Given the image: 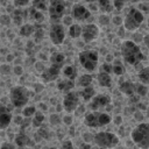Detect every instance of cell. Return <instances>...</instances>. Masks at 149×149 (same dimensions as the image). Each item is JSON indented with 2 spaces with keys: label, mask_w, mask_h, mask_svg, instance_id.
I'll return each instance as SVG.
<instances>
[{
  "label": "cell",
  "mask_w": 149,
  "mask_h": 149,
  "mask_svg": "<svg viewBox=\"0 0 149 149\" xmlns=\"http://www.w3.org/2000/svg\"><path fill=\"white\" fill-rule=\"evenodd\" d=\"M15 144L20 148H26L28 146H33L34 142L30 141V139L28 137V135H26L24 133H19L16 136H15Z\"/></svg>",
  "instance_id": "d6986e66"
},
{
  "label": "cell",
  "mask_w": 149,
  "mask_h": 149,
  "mask_svg": "<svg viewBox=\"0 0 149 149\" xmlns=\"http://www.w3.org/2000/svg\"><path fill=\"white\" fill-rule=\"evenodd\" d=\"M99 22H100V24L106 26V24H108V23L111 22V20H109V17H108L106 14H101V15L99 16Z\"/></svg>",
  "instance_id": "f35d334b"
},
{
  "label": "cell",
  "mask_w": 149,
  "mask_h": 149,
  "mask_svg": "<svg viewBox=\"0 0 149 149\" xmlns=\"http://www.w3.org/2000/svg\"><path fill=\"white\" fill-rule=\"evenodd\" d=\"M36 112V108L35 106H28V107H24V109L22 111V115L24 118H31Z\"/></svg>",
  "instance_id": "e575fe53"
},
{
  "label": "cell",
  "mask_w": 149,
  "mask_h": 149,
  "mask_svg": "<svg viewBox=\"0 0 149 149\" xmlns=\"http://www.w3.org/2000/svg\"><path fill=\"white\" fill-rule=\"evenodd\" d=\"M63 108L68 113L74 112L79 107V93L78 92H66V94L63 98Z\"/></svg>",
  "instance_id": "30bf717a"
},
{
  "label": "cell",
  "mask_w": 149,
  "mask_h": 149,
  "mask_svg": "<svg viewBox=\"0 0 149 149\" xmlns=\"http://www.w3.org/2000/svg\"><path fill=\"white\" fill-rule=\"evenodd\" d=\"M78 93H79V97H81L84 101H90V100L95 95V88L90 85V86L84 87V88H83L80 92H78Z\"/></svg>",
  "instance_id": "44dd1931"
},
{
  "label": "cell",
  "mask_w": 149,
  "mask_h": 149,
  "mask_svg": "<svg viewBox=\"0 0 149 149\" xmlns=\"http://www.w3.org/2000/svg\"><path fill=\"white\" fill-rule=\"evenodd\" d=\"M120 50H121V56L123 61L129 65H137L144 59V56L140 47L134 41H130V40L123 41L121 43Z\"/></svg>",
  "instance_id": "6da1fadb"
},
{
  "label": "cell",
  "mask_w": 149,
  "mask_h": 149,
  "mask_svg": "<svg viewBox=\"0 0 149 149\" xmlns=\"http://www.w3.org/2000/svg\"><path fill=\"white\" fill-rule=\"evenodd\" d=\"M125 2H126V0H113L112 5H113V8L118 9V10H121L125 6Z\"/></svg>",
  "instance_id": "d590c367"
},
{
  "label": "cell",
  "mask_w": 149,
  "mask_h": 149,
  "mask_svg": "<svg viewBox=\"0 0 149 149\" xmlns=\"http://www.w3.org/2000/svg\"><path fill=\"white\" fill-rule=\"evenodd\" d=\"M34 31H35V27H34L33 24L26 23V24H22V26H21L19 34H20L21 36H23V37H29V36H31V35L34 34Z\"/></svg>",
  "instance_id": "d4e9b609"
},
{
  "label": "cell",
  "mask_w": 149,
  "mask_h": 149,
  "mask_svg": "<svg viewBox=\"0 0 149 149\" xmlns=\"http://www.w3.org/2000/svg\"><path fill=\"white\" fill-rule=\"evenodd\" d=\"M20 149H27V148H20Z\"/></svg>",
  "instance_id": "6f0895ef"
},
{
  "label": "cell",
  "mask_w": 149,
  "mask_h": 149,
  "mask_svg": "<svg viewBox=\"0 0 149 149\" xmlns=\"http://www.w3.org/2000/svg\"><path fill=\"white\" fill-rule=\"evenodd\" d=\"M112 121L109 114L104 112H90L84 116V125L90 128H100Z\"/></svg>",
  "instance_id": "3957f363"
},
{
  "label": "cell",
  "mask_w": 149,
  "mask_h": 149,
  "mask_svg": "<svg viewBox=\"0 0 149 149\" xmlns=\"http://www.w3.org/2000/svg\"><path fill=\"white\" fill-rule=\"evenodd\" d=\"M112 73H114L116 76H122L125 73V66L120 63L112 64Z\"/></svg>",
  "instance_id": "d6a6232c"
},
{
  "label": "cell",
  "mask_w": 149,
  "mask_h": 149,
  "mask_svg": "<svg viewBox=\"0 0 149 149\" xmlns=\"http://www.w3.org/2000/svg\"><path fill=\"white\" fill-rule=\"evenodd\" d=\"M83 139L85 141V143H90L93 141V135H88V134H84L83 135Z\"/></svg>",
  "instance_id": "f6af8a7d"
},
{
  "label": "cell",
  "mask_w": 149,
  "mask_h": 149,
  "mask_svg": "<svg viewBox=\"0 0 149 149\" xmlns=\"http://www.w3.org/2000/svg\"><path fill=\"white\" fill-rule=\"evenodd\" d=\"M43 36H44V29L38 27V28H35V31H34V41L35 43H41L42 40H43Z\"/></svg>",
  "instance_id": "1f68e13d"
},
{
  "label": "cell",
  "mask_w": 149,
  "mask_h": 149,
  "mask_svg": "<svg viewBox=\"0 0 149 149\" xmlns=\"http://www.w3.org/2000/svg\"><path fill=\"white\" fill-rule=\"evenodd\" d=\"M92 147L88 144V143H84V144H81L80 146V149H91Z\"/></svg>",
  "instance_id": "681fc988"
},
{
  "label": "cell",
  "mask_w": 149,
  "mask_h": 149,
  "mask_svg": "<svg viewBox=\"0 0 149 149\" xmlns=\"http://www.w3.org/2000/svg\"><path fill=\"white\" fill-rule=\"evenodd\" d=\"M64 63H65V55L63 52H54L51 56H50V64L52 66H56V68H59L62 69L64 66Z\"/></svg>",
  "instance_id": "e0dca14e"
},
{
  "label": "cell",
  "mask_w": 149,
  "mask_h": 149,
  "mask_svg": "<svg viewBox=\"0 0 149 149\" xmlns=\"http://www.w3.org/2000/svg\"><path fill=\"white\" fill-rule=\"evenodd\" d=\"M49 37L50 41L55 45H59L64 42L65 40V28L61 23H52L49 29Z\"/></svg>",
  "instance_id": "9c48e42d"
},
{
  "label": "cell",
  "mask_w": 149,
  "mask_h": 149,
  "mask_svg": "<svg viewBox=\"0 0 149 149\" xmlns=\"http://www.w3.org/2000/svg\"><path fill=\"white\" fill-rule=\"evenodd\" d=\"M74 87V81L69 79H62L57 83V88L62 92H70Z\"/></svg>",
  "instance_id": "7402d4cb"
},
{
  "label": "cell",
  "mask_w": 149,
  "mask_h": 149,
  "mask_svg": "<svg viewBox=\"0 0 149 149\" xmlns=\"http://www.w3.org/2000/svg\"><path fill=\"white\" fill-rule=\"evenodd\" d=\"M92 80H93V77H92L91 74L85 73V74H81V76L78 78L77 85L80 86V87H86V86H90V85H91Z\"/></svg>",
  "instance_id": "4316f807"
},
{
  "label": "cell",
  "mask_w": 149,
  "mask_h": 149,
  "mask_svg": "<svg viewBox=\"0 0 149 149\" xmlns=\"http://www.w3.org/2000/svg\"><path fill=\"white\" fill-rule=\"evenodd\" d=\"M13 20H14V23L15 24H21L22 23V21H23V14H22V10L21 9H16V10H14V14H13V17H12Z\"/></svg>",
  "instance_id": "836d02e7"
},
{
  "label": "cell",
  "mask_w": 149,
  "mask_h": 149,
  "mask_svg": "<svg viewBox=\"0 0 149 149\" xmlns=\"http://www.w3.org/2000/svg\"><path fill=\"white\" fill-rule=\"evenodd\" d=\"M139 10H140L141 13H142V10H143V12H147V10H148V5H147V3H140Z\"/></svg>",
  "instance_id": "c3c4849f"
},
{
  "label": "cell",
  "mask_w": 149,
  "mask_h": 149,
  "mask_svg": "<svg viewBox=\"0 0 149 149\" xmlns=\"http://www.w3.org/2000/svg\"><path fill=\"white\" fill-rule=\"evenodd\" d=\"M140 81L143 84V85H147L149 83V68L148 66H144L143 69H141L139 71V74H137Z\"/></svg>",
  "instance_id": "f1b7e54d"
},
{
  "label": "cell",
  "mask_w": 149,
  "mask_h": 149,
  "mask_svg": "<svg viewBox=\"0 0 149 149\" xmlns=\"http://www.w3.org/2000/svg\"><path fill=\"white\" fill-rule=\"evenodd\" d=\"M63 122H64L65 125L70 126V125L72 123V116H71V115H65V116L63 118Z\"/></svg>",
  "instance_id": "ee69618b"
},
{
  "label": "cell",
  "mask_w": 149,
  "mask_h": 149,
  "mask_svg": "<svg viewBox=\"0 0 149 149\" xmlns=\"http://www.w3.org/2000/svg\"><path fill=\"white\" fill-rule=\"evenodd\" d=\"M90 101V109L92 112H99L111 102V98L107 94H98L94 95Z\"/></svg>",
  "instance_id": "7c38bea8"
},
{
  "label": "cell",
  "mask_w": 149,
  "mask_h": 149,
  "mask_svg": "<svg viewBox=\"0 0 149 149\" xmlns=\"http://www.w3.org/2000/svg\"><path fill=\"white\" fill-rule=\"evenodd\" d=\"M71 21H72V17H71V16H65V17L63 19V23H64L65 26H71V24H72Z\"/></svg>",
  "instance_id": "bcb514c9"
},
{
  "label": "cell",
  "mask_w": 149,
  "mask_h": 149,
  "mask_svg": "<svg viewBox=\"0 0 149 149\" xmlns=\"http://www.w3.org/2000/svg\"><path fill=\"white\" fill-rule=\"evenodd\" d=\"M62 71H63V74L65 77V79H69V80H73L77 78V74H78V70L74 65H64L62 68Z\"/></svg>",
  "instance_id": "ac0fdd59"
},
{
  "label": "cell",
  "mask_w": 149,
  "mask_h": 149,
  "mask_svg": "<svg viewBox=\"0 0 149 149\" xmlns=\"http://www.w3.org/2000/svg\"><path fill=\"white\" fill-rule=\"evenodd\" d=\"M115 120H116V121H115V123H118V125H119V123L121 122V121H120V120H121V118H120V116H119V118H116Z\"/></svg>",
  "instance_id": "816d5d0a"
},
{
  "label": "cell",
  "mask_w": 149,
  "mask_h": 149,
  "mask_svg": "<svg viewBox=\"0 0 149 149\" xmlns=\"http://www.w3.org/2000/svg\"><path fill=\"white\" fill-rule=\"evenodd\" d=\"M69 35L71 38H78L81 35V26L78 23H72L69 27Z\"/></svg>",
  "instance_id": "484cf974"
},
{
  "label": "cell",
  "mask_w": 149,
  "mask_h": 149,
  "mask_svg": "<svg viewBox=\"0 0 149 149\" xmlns=\"http://www.w3.org/2000/svg\"><path fill=\"white\" fill-rule=\"evenodd\" d=\"M65 8H66L65 0H51L48 6V13L50 20L58 21L59 19H62L65 13Z\"/></svg>",
  "instance_id": "ba28073f"
},
{
  "label": "cell",
  "mask_w": 149,
  "mask_h": 149,
  "mask_svg": "<svg viewBox=\"0 0 149 149\" xmlns=\"http://www.w3.org/2000/svg\"><path fill=\"white\" fill-rule=\"evenodd\" d=\"M22 72H23V69H22L21 66H15V68H14V73H15L16 76H21Z\"/></svg>",
  "instance_id": "7dc6e473"
},
{
  "label": "cell",
  "mask_w": 149,
  "mask_h": 149,
  "mask_svg": "<svg viewBox=\"0 0 149 149\" xmlns=\"http://www.w3.org/2000/svg\"><path fill=\"white\" fill-rule=\"evenodd\" d=\"M148 93V87L147 85L143 84H137L135 85V94H137L139 97H146Z\"/></svg>",
  "instance_id": "4dcf8cb0"
},
{
  "label": "cell",
  "mask_w": 149,
  "mask_h": 149,
  "mask_svg": "<svg viewBox=\"0 0 149 149\" xmlns=\"http://www.w3.org/2000/svg\"><path fill=\"white\" fill-rule=\"evenodd\" d=\"M93 142L99 148H114L119 144V137L111 132H99L93 136Z\"/></svg>",
  "instance_id": "8992f818"
},
{
  "label": "cell",
  "mask_w": 149,
  "mask_h": 149,
  "mask_svg": "<svg viewBox=\"0 0 149 149\" xmlns=\"http://www.w3.org/2000/svg\"><path fill=\"white\" fill-rule=\"evenodd\" d=\"M0 149H16V147L13 143H10V142H3L1 144V148Z\"/></svg>",
  "instance_id": "b9f144b4"
},
{
  "label": "cell",
  "mask_w": 149,
  "mask_h": 149,
  "mask_svg": "<svg viewBox=\"0 0 149 149\" xmlns=\"http://www.w3.org/2000/svg\"><path fill=\"white\" fill-rule=\"evenodd\" d=\"M112 22L114 23V24H116V26H120L121 23H122V19H121V16H114L113 19H112Z\"/></svg>",
  "instance_id": "7bdbcfd3"
},
{
  "label": "cell",
  "mask_w": 149,
  "mask_h": 149,
  "mask_svg": "<svg viewBox=\"0 0 149 149\" xmlns=\"http://www.w3.org/2000/svg\"><path fill=\"white\" fill-rule=\"evenodd\" d=\"M81 38L84 42L86 43H90L94 40L98 38L99 36V28L97 24H93V23H87L85 24L84 27H81Z\"/></svg>",
  "instance_id": "8fae6325"
},
{
  "label": "cell",
  "mask_w": 149,
  "mask_h": 149,
  "mask_svg": "<svg viewBox=\"0 0 149 149\" xmlns=\"http://www.w3.org/2000/svg\"><path fill=\"white\" fill-rule=\"evenodd\" d=\"M0 23L2 26H8L10 23V16L8 14H2L0 15Z\"/></svg>",
  "instance_id": "8d00e7d4"
},
{
  "label": "cell",
  "mask_w": 149,
  "mask_h": 149,
  "mask_svg": "<svg viewBox=\"0 0 149 149\" xmlns=\"http://www.w3.org/2000/svg\"><path fill=\"white\" fill-rule=\"evenodd\" d=\"M132 140L141 149H148L149 147V125L147 122H141L130 133Z\"/></svg>",
  "instance_id": "7a4b0ae2"
},
{
  "label": "cell",
  "mask_w": 149,
  "mask_h": 149,
  "mask_svg": "<svg viewBox=\"0 0 149 149\" xmlns=\"http://www.w3.org/2000/svg\"><path fill=\"white\" fill-rule=\"evenodd\" d=\"M59 121H61V119H59V116H58L57 114H52V115L50 116V123H51V125L56 126V125L59 123Z\"/></svg>",
  "instance_id": "60d3db41"
},
{
  "label": "cell",
  "mask_w": 149,
  "mask_h": 149,
  "mask_svg": "<svg viewBox=\"0 0 149 149\" xmlns=\"http://www.w3.org/2000/svg\"><path fill=\"white\" fill-rule=\"evenodd\" d=\"M97 80H98V84L102 87H111L112 85V77L109 73L107 72H104V71H100L97 76Z\"/></svg>",
  "instance_id": "ffe728a7"
},
{
  "label": "cell",
  "mask_w": 149,
  "mask_h": 149,
  "mask_svg": "<svg viewBox=\"0 0 149 149\" xmlns=\"http://www.w3.org/2000/svg\"><path fill=\"white\" fill-rule=\"evenodd\" d=\"M91 149H98V148H91Z\"/></svg>",
  "instance_id": "9f6ffc18"
},
{
  "label": "cell",
  "mask_w": 149,
  "mask_h": 149,
  "mask_svg": "<svg viewBox=\"0 0 149 149\" xmlns=\"http://www.w3.org/2000/svg\"><path fill=\"white\" fill-rule=\"evenodd\" d=\"M21 122H22V118H15V123L16 125H21Z\"/></svg>",
  "instance_id": "f907efd6"
},
{
  "label": "cell",
  "mask_w": 149,
  "mask_h": 149,
  "mask_svg": "<svg viewBox=\"0 0 149 149\" xmlns=\"http://www.w3.org/2000/svg\"><path fill=\"white\" fill-rule=\"evenodd\" d=\"M30 0H13V3L15 7H26L29 3Z\"/></svg>",
  "instance_id": "74e56055"
},
{
  "label": "cell",
  "mask_w": 149,
  "mask_h": 149,
  "mask_svg": "<svg viewBox=\"0 0 149 149\" xmlns=\"http://www.w3.org/2000/svg\"><path fill=\"white\" fill-rule=\"evenodd\" d=\"M119 90L123 94H126L127 97H134L135 95V84L132 81H128V80L121 81L119 84Z\"/></svg>",
  "instance_id": "2e32d148"
},
{
  "label": "cell",
  "mask_w": 149,
  "mask_h": 149,
  "mask_svg": "<svg viewBox=\"0 0 149 149\" xmlns=\"http://www.w3.org/2000/svg\"><path fill=\"white\" fill-rule=\"evenodd\" d=\"M28 16H29L33 21H35V22H37V23L43 22V19H44L43 13H42L41 10H37V9L33 8V7L29 8V10H28Z\"/></svg>",
  "instance_id": "cb8c5ba5"
},
{
  "label": "cell",
  "mask_w": 149,
  "mask_h": 149,
  "mask_svg": "<svg viewBox=\"0 0 149 149\" xmlns=\"http://www.w3.org/2000/svg\"><path fill=\"white\" fill-rule=\"evenodd\" d=\"M98 7L101 10L102 14H108L113 10V5L112 0H98Z\"/></svg>",
  "instance_id": "603a6c76"
},
{
  "label": "cell",
  "mask_w": 149,
  "mask_h": 149,
  "mask_svg": "<svg viewBox=\"0 0 149 149\" xmlns=\"http://www.w3.org/2000/svg\"><path fill=\"white\" fill-rule=\"evenodd\" d=\"M31 5H33V8L41 12L48 9V0H33Z\"/></svg>",
  "instance_id": "f546056e"
},
{
  "label": "cell",
  "mask_w": 149,
  "mask_h": 149,
  "mask_svg": "<svg viewBox=\"0 0 149 149\" xmlns=\"http://www.w3.org/2000/svg\"><path fill=\"white\" fill-rule=\"evenodd\" d=\"M91 16V12L87 7H85L84 5L77 3L73 5L72 9H71V17L78 21H85L87 19H90Z\"/></svg>",
  "instance_id": "4fadbf2b"
},
{
  "label": "cell",
  "mask_w": 149,
  "mask_h": 149,
  "mask_svg": "<svg viewBox=\"0 0 149 149\" xmlns=\"http://www.w3.org/2000/svg\"><path fill=\"white\" fill-rule=\"evenodd\" d=\"M78 61L80 63V65L92 72L94 71L97 68H98V63H99V55L95 50H84V51H80L79 55H78Z\"/></svg>",
  "instance_id": "5b68a950"
},
{
  "label": "cell",
  "mask_w": 149,
  "mask_h": 149,
  "mask_svg": "<svg viewBox=\"0 0 149 149\" xmlns=\"http://www.w3.org/2000/svg\"><path fill=\"white\" fill-rule=\"evenodd\" d=\"M49 149H57V148H56V147H50Z\"/></svg>",
  "instance_id": "11a10c76"
},
{
  "label": "cell",
  "mask_w": 149,
  "mask_h": 149,
  "mask_svg": "<svg viewBox=\"0 0 149 149\" xmlns=\"http://www.w3.org/2000/svg\"><path fill=\"white\" fill-rule=\"evenodd\" d=\"M59 72H61V69L59 68H56V66H49L47 69H44L41 73V77L43 79V81H54L58 76H59Z\"/></svg>",
  "instance_id": "9a60e30c"
},
{
  "label": "cell",
  "mask_w": 149,
  "mask_h": 149,
  "mask_svg": "<svg viewBox=\"0 0 149 149\" xmlns=\"http://www.w3.org/2000/svg\"><path fill=\"white\" fill-rule=\"evenodd\" d=\"M127 1H129V2H137L139 0H127Z\"/></svg>",
  "instance_id": "db71d44e"
},
{
  "label": "cell",
  "mask_w": 149,
  "mask_h": 149,
  "mask_svg": "<svg viewBox=\"0 0 149 149\" xmlns=\"http://www.w3.org/2000/svg\"><path fill=\"white\" fill-rule=\"evenodd\" d=\"M144 20V16H143V13H141L137 8H130L125 19H123V26L127 30H136L143 22Z\"/></svg>",
  "instance_id": "52a82bcc"
},
{
  "label": "cell",
  "mask_w": 149,
  "mask_h": 149,
  "mask_svg": "<svg viewBox=\"0 0 149 149\" xmlns=\"http://www.w3.org/2000/svg\"><path fill=\"white\" fill-rule=\"evenodd\" d=\"M61 149H74V148H73V144L70 140H65V141H63Z\"/></svg>",
  "instance_id": "ab89813d"
},
{
  "label": "cell",
  "mask_w": 149,
  "mask_h": 149,
  "mask_svg": "<svg viewBox=\"0 0 149 149\" xmlns=\"http://www.w3.org/2000/svg\"><path fill=\"white\" fill-rule=\"evenodd\" d=\"M84 1H86V2L91 3V2H94V1H97V0H84Z\"/></svg>",
  "instance_id": "f5cc1de1"
},
{
  "label": "cell",
  "mask_w": 149,
  "mask_h": 149,
  "mask_svg": "<svg viewBox=\"0 0 149 149\" xmlns=\"http://www.w3.org/2000/svg\"><path fill=\"white\" fill-rule=\"evenodd\" d=\"M43 121H44V114L42 112H40V111H36L35 114L33 115V119H31L33 127H41Z\"/></svg>",
  "instance_id": "83f0119b"
},
{
  "label": "cell",
  "mask_w": 149,
  "mask_h": 149,
  "mask_svg": "<svg viewBox=\"0 0 149 149\" xmlns=\"http://www.w3.org/2000/svg\"><path fill=\"white\" fill-rule=\"evenodd\" d=\"M29 98H30L29 91L24 86H19V85L14 86V87H12V90L9 92L10 102L16 108H21V107L26 106L29 101Z\"/></svg>",
  "instance_id": "277c9868"
},
{
  "label": "cell",
  "mask_w": 149,
  "mask_h": 149,
  "mask_svg": "<svg viewBox=\"0 0 149 149\" xmlns=\"http://www.w3.org/2000/svg\"><path fill=\"white\" fill-rule=\"evenodd\" d=\"M12 122V112L10 109L0 104V129H6Z\"/></svg>",
  "instance_id": "5bb4252c"
}]
</instances>
